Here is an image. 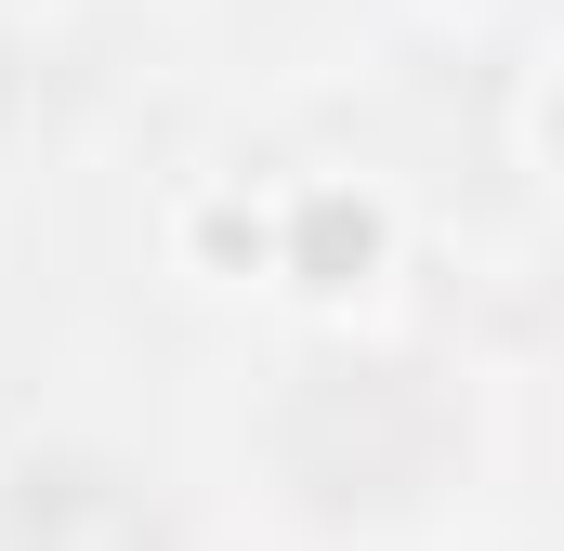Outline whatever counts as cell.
<instances>
[{
    "mask_svg": "<svg viewBox=\"0 0 564 551\" xmlns=\"http://www.w3.org/2000/svg\"><path fill=\"white\" fill-rule=\"evenodd\" d=\"M421 460H433V408L394 368H315L289 395V473L315 499H394V486H421Z\"/></svg>",
    "mask_w": 564,
    "mask_h": 551,
    "instance_id": "1",
    "label": "cell"
},
{
    "mask_svg": "<svg viewBox=\"0 0 564 551\" xmlns=\"http://www.w3.org/2000/svg\"><path fill=\"white\" fill-rule=\"evenodd\" d=\"M0 551H171L106 460H26L0 486Z\"/></svg>",
    "mask_w": 564,
    "mask_h": 551,
    "instance_id": "2",
    "label": "cell"
}]
</instances>
